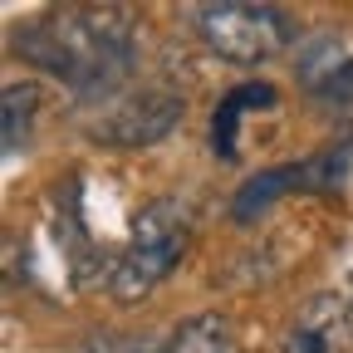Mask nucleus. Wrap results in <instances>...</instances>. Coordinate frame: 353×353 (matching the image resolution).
<instances>
[{
	"mask_svg": "<svg viewBox=\"0 0 353 353\" xmlns=\"http://www.w3.org/2000/svg\"><path fill=\"white\" fill-rule=\"evenodd\" d=\"M138 20L128 6H64L15 30V54L69 83L79 99H118L132 74Z\"/></svg>",
	"mask_w": 353,
	"mask_h": 353,
	"instance_id": "1",
	"label": "nucleus"
},
{
	"mask_svg": "<svg viewBox=\"0 0 353 353\" xmlns=\"http://www.w3.org/2000/svg\"><path fill=\"white\" fill-rule=\"evenodd\" d=\"M192 250V211L176 196H157L132 216L128 241L113 250V270H108V290L118 304H138L148 299L176 265Z\"/></svg>",
	"mask_w": 353,
	"mask_h": 353,
	"instance_id": "2",
	"label": "nucleus"
},
{
	"mask_svg": "<svg viewBox=\"0 0 353 353\" xmlns=\"http://www.w3.org/2000/svg\"><path fill=\"white\" fill-rule=\"evenodd\" d=\"M196 34L206 39V50L226 64H265L285 54V44L294 39V25L280 6H255V0H211V6L192 10Z\"/></svg>",
	"mask_w": 353,
	"mask_h": 353,
	"instance_id": "3",
	"label": "nucleus"
},
{
	"mask_svg": "<svg viewBox=\"0 0 353 353\" xmlns=\"http://www.w3.org/2000/svg\"><path fill=\"white\" fill-rule=\"evenodd\" d=\"M182 123V94L172 88H128V94L108 99V108L94 123V138L108 148H152Z\"/></svg>",
	"mask_w": 353,
	"mask_h": 353,
	"instance_id": "4",
	"label": "nucleus"
},
{
	"mask_svg": "<svg viewBox=\"0 0 353 353\" xmlns=\"http://www.w3.org/2000/svg\"><path fill=\"white\" fill-rule=\"evenodd\" d=\"M280 353H353V290H324L290 319Z\"/></svg>",
	"mask_w": 353,
	"mask_h": 353,
	"instance_id": "5",
	"label": "nucleus"
},
{
	"mask_svg": "<svg viewBox=\"0 0 353 353\" xmlns=\"http://www.w3.org/2000/svg\"><path fill=\"white\" fill-rule=\"evenodd\" d=\"M294 187H309V167L304 162H285V167H270V172L250 176V182L236 192V201H231V221H236V226H250L260 211H270Z\"/></svg>",
	"mask_w": 353,
	"mask_h": 353,
	"instance_id": "6",
	"label": "nucleus"
},
{
	"mask_svg": "<svg viewBox=\"0 0 353 353\" xmlns=\"http://www.w3.org/2000/svg\"><path fill=\"white\" fill-rule=\"evenodd\" d=\"M250 108H275V83H241V88H231V94L216 103V113H211V148L226 157V162L241 157L236 128H241V118Z\"/></svg>",
	"mask_w": 353,
	"mask_h": 353,
	"instance_id": "7",
	"label": "nucleus"
},
{
	"mask_svg": "<svg viewBox=\"0 0 353 353\" xmlns=\"http://www.w3.org/2000/svg\"><path fill=\"white\" fill-rule=\"evenodd\" d=\"M162 353H245V348H241L231 319H221V314H192V319H182V324L167 334Z\"/></svg>",
	"mask_w": 353,
	"mask_h": 353,
	"instance_id": "8",
	"label": "nucleus"
},
{
	"mask_svg": "<svg viewBox=\"0 0 353 353\" xmlns=\"http://www.w3.org/2000/svg\"><path fill=\"white\" fill-rule=\"evenodd\" d=\"M34 108H39V88H34V83H10L6 94H0V128H6V152H15L20 143H30Z\"/></svg>",
	"mask_w": 353,
	"mask_h": 353,
	"instance_id": "9",
	"label": "nucleus"
},
{
	"mask_svg": "<svg viewBox=\"0 0 353 353\" xmlns=\"http://www.w3.org/2000/svg\"><path fill=\"white\" fill-rule=\"evenodd\" d=\"M79 353H162V343L148 334H94Z\"/></svg>",
	"mask_w": 353,
	"mask_h": 353,
	"instance_id": "10",
	"label": "nucleus"
},
{
	"mask_svg": "<svg viewBox=\"0 0 353 353\" xmlns=\"http://www.w3.org/2000/svg\"><path fill=\"white\" fill-rule=\"evenodd\" d=\"M314 99H319V103H353V54L339 59V64L314 83Z\"/></svg>",
	"mask_w": 353,
	"mask_h": 353,
	"instance_id": "11",
	"label": "nucleus"
}]
</instances>
